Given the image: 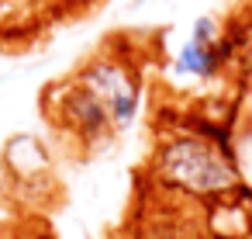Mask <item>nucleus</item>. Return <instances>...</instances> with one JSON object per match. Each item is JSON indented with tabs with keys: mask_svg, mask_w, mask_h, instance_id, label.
Returning <instances> with one entry per match:
<instances>
[{
	"mask_svg": "<svg viewBox=\"0 0 252 239\" xmlns=\"http://www.w3.org/2000/svg\"><path fill=\"white\" fill-rule=\"evenodd\" d=\"M152 177L166 191L187 198H221L242 184L231 128L224 121L187 118L166 132L152 153Z\"/></svg>",
	"mask_w": 252,
	"mask_h": 239,
	"instance_id": "nucleus-1",
	"label": "nucleus"
},
{
	"mask_svg": "<svg viewBox=\"0 0 252 239\" xmlns=\"http://www.w3.org/2000/svg\"><path fill=\"white\" fill-rule=\"evenodd\" d=\"M238 56V39L221 28L218 18L200 14L190 28V39L173 56V77L187 83H214Z\"/></svg>",
	"mask_w": 252,
	"mask_h": 239,
	"instance_id": "nucleus-2",
	"label": "nucleus"
},
{
	"mask_svg": "<svg viewBox=\"0 0 252 239\" xmlns=\"http://www.w3.org/2000/svg\"><path fill=\"white\" fill-rule=\"evenodd\" d=\"M73 77L104 101V108L111 115V125H114V135L128 132L138 121L142 101H145L142 97V80H138V73L125 59H118V56H94Z\"/></svg>",
	"mask_w": 252,
	"mask_h": 239,
	"instance_id": "nucleus-3",
	"label": "nucleus"
},
{
	"mask_svg": "<svg viewBox=\"0 0 252 239\" xmlns=\"http://www.w3.org/2000/svg\"><path fill=\"white\" fill-rule=\"evenodd\" d=\"M45 108H49V118L56 121V128L63 135H69L76 146H97V142L114 135V125H111L104 101L90 87H83L76 77L56 83Z\"/></svg>",
	"mask_w": 252,
	"mask_h": 239,
	"instance_id": "nucleus-4",
	"label": "nucleus"
},
{
	"mask_svg": "<svg viewBox=\"0 0 252 239\" xmlns=\"http://www.w3.org/2000/svg\"><path fill=\"white\" fill-rule=\"evenodd\" d=\"M38 239H49V236H38Z\"/></svg>",
	"mask_w": 252,
	"mask_h": 239,
	"instance_id": "nucleus-5",
	"label": "nucleus"
}]
</instances>
